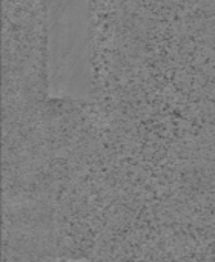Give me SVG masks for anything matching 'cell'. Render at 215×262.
Instances as JSON below:
<instances>
[{
    "mask_svg": "<svg viewBox=\"0 0 215 262\" xmlns=\"http://www.w3.org/2000/svg\"><path fill=\"white\" fill-rule=\"evenodd\" d=\"M49 89L85 98L91 89V0H48Z\"/></svg>",
    "mask_w": 215,
    "mask_h": 262,
    "instance_id": "1",
    "label": "cell"
}]
</instances>
